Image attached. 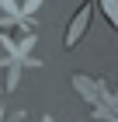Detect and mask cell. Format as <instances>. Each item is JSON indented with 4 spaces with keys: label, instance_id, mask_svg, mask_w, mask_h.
I'll list each match as a JSON object with an SVG mask.
<instances>
[{
    "label": "cell",
    "instance_id": "obj_1",
    "mask_svg": "<svg viewBox=\"0 0 118 122\" xmlns=\"http://www.w3.org/2000/svg\"><path fill=\"white\" fill-rule=\"evenodd\" d=\"M90 10H94L90 4H83V7H80V14L73 18L70 31H66V46H76V42L83 38V31H87V25H90Z\"/></svg>",
    "mask_w": 118,
    "mask_h": 122
},
{
    "label": "cell",
    "instance_id": "obj_2",
    "mask_svg": "<svg viewBox=\"0 0 118 122\" xmlns=\"http://www.w3.org/2000/svg\"><path fill=\"white\" fill-rule=\"evenodd\" d=\"M101 7H104V14H108V21L115 25L118 21V10H115V0H101Z\"/></svg>",
    "mask_w": 118,
    "mask_h": 122
}]
</instances>
